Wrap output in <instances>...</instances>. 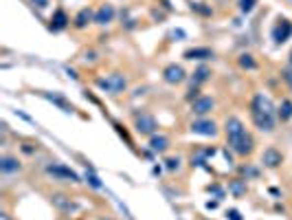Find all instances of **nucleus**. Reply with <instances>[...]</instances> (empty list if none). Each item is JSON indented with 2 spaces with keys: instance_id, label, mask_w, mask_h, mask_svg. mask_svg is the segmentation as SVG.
Segmentation results:
<instances>
[{
  "instance_id": "f257e3e1",
  "label": "nucleus",
  "mask_w": 292,
  "mask_h": 220,
  "mask_svg": "<svg viewBox=\"0 0 292 220\" xmlns=\"http://www.w3.org/2000/svg\"><path fill=\"white\" fill-rule=\"evenodd\" d=\"M224 132H227V143L237 157H251L255 150V139L253 134L244 128L239 117H229L224 124Z\"/></svg>"
},
{
  "instance_id": "f03ea898",
  "label": "nucleus",
  "mask_w": 292,
  "mask_h": 220,
  "mask_svg": "<svg viewBox=\"0 0 292 220\" xmlns=\"http://www.w3.org/2000/svg\"><path fill=\"white\" fill-rule=\"evenodd\" d=\"M251 119L255 124V128H260L262 132H272L277 126V108L272 106V101L268 99L263 93H257L251 99Z\"/></svg>"
},
{
  "instance_id": "7ed1b4c3",
  "label": "nucleus",
  "mask_w": 292,
  "mask_h": 220,
  "mask_svg": "<svg viewBox=\"0 0 292 220\" xmlns=\"http://www.w3.org/2000/svg\"><path fill=\"white\" fill-rule=\"evenodd\" d=\"M95 84L101 91L110 93V95H119V93H123L125 88H128V77L121 73H110V75H106V77H97Z\"/></svg>"
},
{
  "instance_id": "20e7f679",
  "label": "nucleus",
  "mask_w": 292,
  "mask_h": 220,
  "mask_svg": "<svg viewBox=\"0 0 292 220\" xmlns=\"http://www.w3.org/2000/svg\"><path fill=\"white\" fill-rule=\"evenodd\" d=\"M134 130L141 134V137H154V134L158 132V121L154 115H149V112H141V115H136L134 119Z\"/></svg>"
},
{
  "instance_id": "39448f33",
  "label": "nucleus",
  "mask_w": 292,
  "mask_h": 220,
  "mask_svg": "<svg viewBox=\"0 0 292 220\" xmlns=\"http://www.w3.org/2000/svg\"><path fill=\"white\" fill-rule=\"evenodd\" d=\"M46 174H51L53 179L58 181H68V183H79V174L75 170H70V167L62 165V163H51V165H46Z\"/></svg>"
},
{
  "instance_id": "423d86ee",
  "label": "nucleus",
  "mask_w": 292,
  "mask_h": 220,
  "mask_svg": "<svg viewBox=\"0 0 292 220\" xmlns=\"http://www.w3.org/2000/svg\"><path fill=\"white\" fill-rule=\"evenodd\" d=\"M189 130L194 134H200V137H215L218 134V124L213 119H206V117H198L196 121H191Z\"/></svg>"
},
{
  "instance_id": "0eeeda50",
  "label": "nucleus",
  "mask_w": 292,
  "mask_h": 220,
  "mask_svg": "<svg viewBox=\"0 0 292 220\" xmlns=\"http://www.w3.org/2000/svg\"><path fill=\"white\" fill-rule=\"evenodd\" d=\"M163 79L167 84H172V86H178V84H182L187 79V71L180 64H167L163 68Z\"/></svg>"
},
{
  "instance_id": "6e6552de",
  "label": "nucleus",
  "mask_w": 292,
  "mask_h": 220,
  "mask_svg": "<svg viewBox=\"0 0 292 220\" xmlns=\"http://www.w3.org/2000/svg\"><path fill=\"white\" fill-rule=\"evenodd\" d=\"M213 108H215V101H213V97H209V95H200L198 99L191 101V112H194L196 117H206Z\"/></svg>"
},
{
  "instance_id": "1a4fd4ad",
  "label": "nucleus",
  "mask_w": 292,
  "mask_h": 220,
  "mask_svg": "<svg viewBox=\"0 0 292 220\" xmlns=\"http://www.w3.org/2000/svg\"><path fill=\"white\" fill-rule=\"evenodd\" d=\"M262 163L263 167H268V170H277V167H281V163H284V154L279 152L277 148H266L262 154Z\"/></svg>"
},
{
  "instance_id": "9d476101",
  "label": "nucleus",
  "mask_w": 292,
  "mask_h": 220,
  "mask_svg": "<svg viewBox=\"0 0 292 220\" xmlns=\"http://www.w3.org/2000/svg\"><path fill=\"white\" fill-rule=\"evenodd\" d=\"M115 16H117L115 4L103 2L101 7H99L97 11H95V25H110V22L115 20Z\"/></svg>"
},
{
  "instance_id": "9b49d317",
  "label": "nucleus",
  "mask_w": 292,
  "mask_h": 220,
  "mask_svg": "<svg viewBox=\"0 0 292 220\" xmlns=\"http://www.w3.org/2000/svg\"><path fill=\"white\" fill-rule=\"evenodd\" d=\"M292 35V22L288 20H279V25L275 27V31H272V40L277 42V44H284L286 40Z\"/></svg>"
},
{
  "instance_id": "f8f14e48",
  "label": "nucleus",
  "mask_w": 292,
  "mask_h": 220,
  "mask_svg": "<svg viewBox=\"0 0 292 220\" xmlns=\"http://www.w3.org/2000/svg\"><path fill=\"white\" fill-rule=\"evenodd\" d=\"M90 22H95V11H92L90 7H84L82 11L73 18V27H75V29H86Z\"/></svg>"
},
{
  "instance_id": "ddd939ff",
  "label": "nucleus",
  "mask_w": 292,
  "mask_h": 220,
  "mask_svg": "<svg viewBox=\"0 0 292 220\" xmlns=\"http://www.w3.org/2000/svg\"><path fill=\"white\" fill-rule=\"evenodd\" d=\"M22 170V163L18 161L16 157H9V154H4L2 158H0V172L2 174H16V172Z\"/></svg>"
},
{
  "instance_id": "4468645a",
  "label": "nucleus",
  "mask_w": 292,
  "mask_h": 220,
  "mask_svg": "<svg viewBox=\"0 0 292 220\" xmlns=\"http://www.w3.org/2000/svg\"><path fill=\"white\" fill-rule=\"evenodd\" d=\"M70 25V18L66 16L64 9H55L53 18H51V31H64Z\"/></svg>"
},
{
  "instance_id": "2eb2a0df",
  "label": "nucleus",
  "mask_w": 292,
  "mask_h": 220,
  "mask_svg": "<svg viewBox=\"0 0 292 220\" xmlns=\"http://www.w3.org/2000/svg\"><path fill=\"white\" fill-rule=\"evenodd\" d=\"M149 150L156 154H163L169 150V139L165 137V134H154V137H149Z\"/></svg>"
},
{
  "instance_id": "dca6fc26",
  "label": "nucleus",
  "mask_w": 292,
  "mask_h": 220,
  "mask_svg": "<svg viewBox=\"0 0 292 220\" xmlns=\"http://www.w3.org/2000/svg\"><path fill=\"white\" fill-rule=\"evenodd\" d=\"M185 58L187 60H211L213 58V51L206 49V46H196V49L185 51Z\"/></svg>"
},
{
  "instance_id": "f3484780",
  "label": "nucleus",
  "mask_w": 292,
  "mask_h": 220,
  "mask_svg": "<svg viewBox=\"0 0 292 220\" xmlns=\"http://www.w3.org/2000/svg\"><path fill=\"white\" fill-rule=\"evenodd\" d=\"M277 117H279L281 124L292 119V99H281L279 108H277Z\"/></svg>"
},
{
  "instance_id": "a211bd4d",
  "label": "nucleus",
  "mask_w": 292,
  "mask_h": 220,
  "mask_svg": "<svg viewBox=\"0 0 292 220\" xmlns=\"http://www.w3.org/2000/svg\"><path fill=\"white\" fill-rule=\"evenodd\" d=\"M209 77H211V68L209 66H198L196 71H194V86H200V84H204V82H209Z\"/></svg>"
},
{
  "instance_id": "6ab92c4d",
  "label": "nucleus",
  "mask_w": 292,
  "mask_h": 220,
  "mask_svg": "<svg viewBox=\"0 0 292 220\" xmlns=\"http://www.w3.org/2000/svg\"><path fill=\"white\" fill-rule=\"evenodd\" d=\"M237 64H239V68H244V71H255V68H257V62H255V58H253L251 53H242V55H239Z\"/></svg>"
},
{
  "instance_id": "aec40b11",
  "label": "nucleus",
  "mask_w": 292,
  "mask_h": 220,
  "mask_svg": "<svg viewBox=\"0 0 292 220\" xmlns=\"http://www.w3.org/2000/svg\"><path fill=\"white\" fill-rule=\"evenodd\" d=\"M46 99L53 101L55 106H59V108H62L64 112H73V104H70V101H66L62 95H55V93L51 95V93H46Z\"/></svg>"
},
{
  "instance_id": "412c9836",
  "label": "nucleus",
  "mask_w": 292,
  "mask_h": 220,
  "mask_svg": "<svg viewBox=\"0 0 292 220\" xmlns=\"http://www.w3.org/2000/svg\"><path fill=\"white\" fill-rule=\"evenodd\" d=\"M53 203H55V207H59V209H73V203H70V198H66V196H53Z\"/></svg>"
},
{
  "instance_id": "4be33fe9",
  "label": "nucleus",
  "mask_w": 292,
  "mask_h": 220,
  "mask_svg": "<svg viewBox=\"0 0 292 220\" xmlns=\"http://www.w3.org/2000/svg\"><path fill=\"white\" fill-rule=\"evenodd\" d=\"M165 167H167L169 172H176V170H180V158H178V157H169L167 161H165Z\"/></svg>"
},
{
  "instance_id": "5701e85b",
  "label": "nucleus",
  "mask_w": 292,
  "mask_h": 220,
  "mask_svg": "<svg viewBox=\"0 0 292 220\" xmlns=\"http://www.w3.org/2000/svg\"><path fill=\"white\" fill-rule=\"evenodd\" d=\"M257 0H239V11L242 13H251L253 7H255Z\"/></svg>"
},
{
  "instance_id": "b1692460",
  "label": "nucleus",
  "mask_w": 292,
  "mask_h": 220,
  "mask_svg": "<svg viewBox=\"0 0 292 220\" xmlns=\"http://www.w3.org/2000/svg\"><path fill=\"white\" fill-rule=\"evenodd\" d=\"M281 79H284L286 86H288L290 91H292V66H286L284 71H281Z\"/></svg>"
},
{
  "instance_id": "393cba45",
  "label": "nucleus",
  "mask_w": 292,
  "mask_h": 220,
  "mask_svg": "<svg viewBox=\"0 0 292 220\" xmlns=\"http://www.w3.org/2000/svg\"><path fill=\"white\" fill-rule=\"evenodd\" d=\"M231 189H233V194H237V196H242L244 191H246V185L242 183V181H233L231 183Z\"/></svg>"
},
{
  "instance_id": "a878e982",
  "label": "nucleus",
  "mask_w": 292,
  "mask_h": 220,
  "mask_svg": "<svg viewBox=\"0 0 292 220\" xmlns=\"http://www.w3.org/2000/svg\"><path fill=\"white\" fill-rule=\"evenodd\" d=\"M198 97H200V91H198V86H191L189 93H187V99L194 101V99H198Z\"/></svg>"
},
{
  "instance_id": "bb28decb",
  "label": "nucleus",
  "mask_w": 292,
  "mask_h": 220,
  "mask_svg": "<svg viewBox=\"0 0 292 220\" xmlns=\"http://www.w3.org/2000/svg\"><path fill=\"white\" fill-rule=\"evenodd\" d=\"M31 4L33 7H37V9H46L49 7V0H31Z\"/></svg>"
},
{
  "instance_id": "cd10ccee",
  "label": "nucleus",
  "mask_w": 292,
  "mask_h": 220,
  "mask_svg": "<svg viewBox=\"0 0 292 220\" xmlns=\"http://www.w3.org/2000/svg\"><path fill=\"white\" fill-rule=\"evenodd\" d=\"M86 179H88V183H90L92 187H95V189H99V187H101V183H99V179H97V176H95V174L86 176Z\"/></svg>"
},
{
  "instance_id": "c85d7f7f",
  "label": "nucleus",
  "mask_w": 292,
  "mask_h": 220,
  "mask_svg": "<svg viewBox=\"0 0 292 220\" xmlns=\"http://www.w3.org/2000/svg\"><path fill=\"white\" fill-rule=\"evenodd\" d=\"M227 216H229V220H242V216H239V212H237V209H229V212H227Z\"/></svg>"
},
{
  "instance_id": "c756f323",
  "label": "nucleus",
  "mask_w": 292,
  "mask_h": 220,
  "mask_svg": "<svg viewBox=\"0 0 292 220\" xmlns=\"http://www.w3.org/2000/svg\"><path fill=\"white\" fill-rule=\"evenodd\" d=\"M194 9H198V11H200V13H204V16H209V13H211V9L200 7V2H194Z\"/></svg>"
},
{
  "instance_id": "7c9ffc66",
  "label": "nucleus",
  "mask_w": 292,
  "mask_h": 220,
  "mask_svg": "<svg viewBox=\"0 0 292 220\" xmlns=\"http://www.w3.org/2000/svg\"><path fill=\"white\" fill-rule=\"evenodd\" d=\"M0 220H11V218H9L7 212H2V214H0Z\"/></svg>"
},
{
  "instance_id": "2f4dec72",
  "label": "nucleus",
  "mask_w": 292,
  "mask_h": 220,
  "mask_svg": "<svg viewBox=\"0 0 292 220\" xmlns=\"http://www.w3.org/2000/svg\"><path fill=\"white\" fill-rule=\"evenodd\" d=\"M288 66H292V51H290V58H288Z\"/></svg>"
},
{
  "instance_id": "473e14b6",
  "label": "nucleus",
  "mask_w": 292,
  "mask_h": 220,
  "mask_svg": "<svg viewBox=\"0 0 292 220\" xmlns=\"http://www.w3.org/2000/svg\"><path fill=\"white\" fill-rule=\"evenodd\" d=\"M99 220H112V218H99Z\"/></svg>"
}]
</instances>
